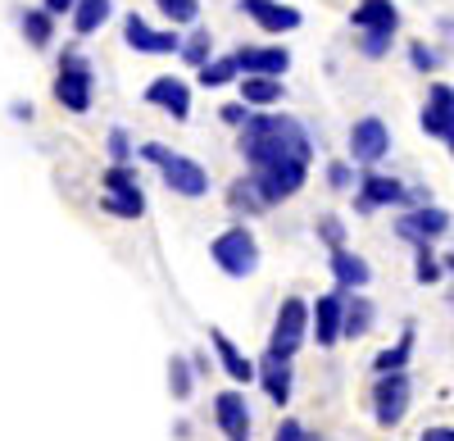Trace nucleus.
<instances>
[{
  "label": "nucleus",
  "mask_w": 454,
  "mask_h": 441,
  "mask_svg": "<svg viewBox=\"0 0 454 441\" xmlns=\"http://www.w3.org/2000/svg\"><path fill=\"white\" fill-rule=\"evenodd\" d=\"M241 73H263V78H282L291 68V51L286 46H241L237 51Z\"/></svg>",
  "instance_id": "a211bd4d"
},
{
  "label": "nucleus",
  "mask_w": 454,
  "mask_h": 441,
  "mask_svg": "<svg viewBox=\"0 0 454 441\" xmlns=\"http://www.w3.org/2000/svg\"><path fill=\"white\" fill-rule=\"evenodd\" d=\"M123 42L141 55H182V36L177 32H155L141 14H128L123 19Z\"/></svg>",
  "instance_id": "f8f14e48"
},
{
  "label": "nucleus",
  "mask_w": 454,
  "mask_h": 441,
  "mask_svg": "<svg viewBox=\"0 0 454 441\" xmlns=\"http://www.w3.org/2000/svg\"><path fill=\"white\" fill-rule=\"evenodd\" d=\"M309 177V160H282V164H263V169H250V182L259 187L263 205H282L291 201Z\"/></svg>",
  "instance_id": "423d86ee"
},
{
  "label": "nucleus",
  "mask_w": 454,
  "mask_h": 441,
  "mask_svg": "<svg viewBox=\"0 0 454 441\" xmlns=\"http://www.w3.org/2000/svg\"><path fill=\"white\" fill-rule=\"evenodd\" d=\"M273 441H318V437H314V432H309L305 423H295V419H286V423H282V428L273 432Z\"/></svg>",
  "instance_id": "ea45409f"
},
{
  "label": "nucleus",
  "mask_w": 454,
  "mask_h": 441,
  "mask_svg": "<svg viewBox=\"0 0 454 441\" xmlns=\"http://www.w3.org/2000/svg\"><path fill=\"white\" fill-rule=\"evenodd\" d=\"M209 255H214V264L227 273V278H250L259 269V241L250 228H227L209 241Z\"/></svg>",
  "instance_id": "7ed1b4c3"
},
{
  "label": "nucleus",
  "mask_w": 454,
  "mask_h": 441,
  "mask_svg": "<svg viewBox=\"0 0 454 441\" xmlns=\"http://www.w3.org/2000/svg\"><path fill=\"white\" fill-rule=\"evenodd\" d=\"M382 205H413V187H404L400 177H387V173H364L359 177V196H355V209L359 214H372Z\"/></svg>",
  "instance_id": "1a4fd4ad"
},
{
  "label": "nucleus",
  "mask_w": 454,
  "mask_h": 441,
  "mask_svg": "<svg viewBox=\"0 0 454 441\" xmlns=\"http://www.w3.org/2000/svg\"><path fill=\"white\" fill-rule=\"evenodd\" d=\"M145 100L155 105V109H164V114L177 119V123L192 119V87H186L182 78H173V73H164V78L150 83L145 87Z\"/></svg>",
  "instance_id": "ddd939ff"
},
{
  "label": "nucleus",
  "mask_w": 454,
  "mask_h": 441,
  "mask_svg": "<svg viewBox=\"0 0 454 441\" xmlns=\"http://www.w3.org/2000/svg\"><path fill=\"white\" fill-rule=\"evenodd\" d=\"M168 387H173L177 400L192 396V364H186V359H173V364H168Z\"/></svg>",
  "instance_id": "72a5a7b5"
},
{
  "label": "nucleus",
  "mask_w": 454,
  "mask_h": 441,
  "mask_svg": "<svg viewBox=\"0 0 454 441\" xmlns=\"http://www.w3.org/2000/svg\"><path fill=\"white\" fill-rule=\"evenodd\" d=\"M413 250H419V260H413V278H419V282H427V287H432V282L441 278V269H445V264H441L436 255H432V241H423V246H413Z\"/></svg>",
  "instance_id": "473e14b6"
},
{
  "label": "nucleus",
  "mask_w": 454,
  "mask_h": 441,
  "mask_svg": "<svg viewBox=\"0 0 454 441\" xmlns=\"http://www.w3.org/2000/svg\"><path fill=\"white\" fill-rule=\"evenodd\" d=\"M259 387H263V396L273 400V406H286L291 400V359L286 355H263L259 359Z\"/></svg>",
  "instance_id": "aec40b11"
},
{
  "label": "nucleus",
  "mask_w": 454,
  "mask_h": 441,
  "mask_svg": "<svg viewBox=\"0 0 454 441\" xmlns=\"http://www.w3.org/2000/svg\"><path fill=\"white\" fill-rule=\"evenodd\" d=\"M91 91H96V73L78 51H64L59 59V78H55V100L68 114H87L91 109Z\"/></svg>",
  "instance_id": "20e7f679"
},
{
  "label": "nucleus",
  "mask_w": 454,
  "mask_h": 441,
  "mask_svg": "<svg viewBox=\"0 0 454 441\" xmlns=\"http://www.w3.org/2000/svg\"><path fill=\"white\" fill-rule=\"evenodd\" d=\"M137 155H141L145 164L160 169V177H164L168 192H177V196H186V201H196V196L209 192V173H205V164H196L192 155H177V151H168V146H160V141H145Z\"/></svg>",
  "instance_id": "f03ea898"
},
{
  "label": "nucleus",
  "mask_w": 454,
  "mask_h": 441,
  "mask_svg": "<svg viewBox=\"0 0 454 441\" xmlns=\"http://www.w3.org/2000/svg\"><path fill=\"white\" fill-rule=\"evenodd\" d=\"M346 296L350 291L336 287L314 305V337H318V346H336L340 337H346Z\"/></svg>",
  "instance_id": "4468645a"
},
{
  "label": "nucleus",
  "mask_w": 454,
  "mask_h": 441,
  "mask_svg": "<svg viewBox=\"0 0 454 441\" xmlns=\"http://www.w3.org/2000/svg\"><path fill=\"white\" fill-rule=\"evenodd\" d=\"M109 10H114V0H78V5H73V32H78V36L100 32Z\"/></svg>",
  "instance_id": "b1692460"
},
{
  "label": "nucleus",
  "mask_w": 454,
  "mask_h": 441,
  "mask_svg": "<svg viewBox=\"0 0 454 441\" xmlns=\"http://www.w3.org/2000/svg\"><path fill=\"white\" fill-rule=\"evenodd\" d=\"M350 23L359 32H395L400 28V10H395V0H359Z\"/></svg>",
  "instance_id": "412c9836"
},
{
  "label": "nucleus",
  "mask_w": 454,
  "mask_h": 441,
  "mask_svg": "<svg viewBox=\"0 0 454 441\" xmlns=\"http://www.w3.org/2000/svg\"><path fill=\"white\" fill-rule=\"evenodd\" d=\"M282 96H286L282 78H263V73H246V83H241V100H250L254 109H263V105H278Z\"/></svg>",
  "instance_id": "5701e85b"
},
{
  "label": "nucleus",
  "mask_w": 454,
  "mask_h": 441,
  "mask_svg": "<svg viewBox=\"0 0 454 441\" xmlns=\"http://www.w3.org/2000/svg\"><path fill=\"white\" fill-rule=\"evenodd\" d=\"M332 278H336L340 291H364L368 278H372V269H368L364 255H350L346 246H340V250H332Z\"/></svg>",
  "instance_id": "4be33fe9"
},
{
  "label": "nucleus",
  "mask_w": 454,
  "mask_h": 441,
  "mask_svg": "<svg viewBox=\"0 0 454 441\" xmlns=\"http://www.w3.org/2000/svg\"><path fill=\"white\" fill-rule=\"evenodd\" d=\"M372 327V301L359 296V291H350L346 296V337H364Z\"/></svg>",
  "instance_id": "cd10ccee"
},
{
  "label": "nucleus",
  "mask_w": 454,
  "mask_h": 441,
  "mask_svg": "<svg viewBox=\"0 0 454 441\" xmlns=\"http://www.w3.org/2000/svg\"><path fill=\"white\" fill-rule=\"evenodd\" d=\"M182 59L192 64V68L209 64V59H214V36H209L205 28H200V32H192V36H186V42H182Z\"/></svg>",
  "instance_id": "c756f323"
},
{
  "label": "nucleus",
  "mask_w": 454,
  "mask_h": 441,
  "mask_svg": "<svg viewBox=\"0 0 454 441\" xmlns=\"http://www.w3.org/2000/svg\"><path fill=\"white\" fill-rule=\"evenodd\" d=\"M318 237H323L332 250H340V246H346V224H340V218H332V214H323V218H318Z\"/></svg>",
  "instance_id": "e433bc0d"
},
{
  "label": "nucleus",
  "mask_w": 454,
  "mask_h": 441,
  "mask_svg": "<svg viewBox=\"0 0 454 441\" xmlns=\"http://www.w3.org/2000/svg\"><path fill=\"white\" fill-rule=\"evenodd\" d=\"M209 342H214V355H218V364H223V374L232 378V382H254V378H259V364L246 359V355L232 346V337L223 333V327H209Z\"/></svg>",
  "instance_id": "6ab92c4d"
},
{
  "label": "nucleus",
  "mask_w": 454,
  "mask_h": 441,
  "mask_svg": "<svg viewBox=\"0 0 454 441\" xmlns=\"http://www.w3.org/2000/svg\"><path fill=\"white\" fill-rule=\"evenodd\" d=\"M100 187H105V201H100V205H105L114 218H141V214H145V196H141V187H137V173H132L128 164H114V169H105Z\"/></svg>",
  "instance_id": "0eeeda50"
},
{
  "label": "nucleus",
  "mask_w": 454,
  "mask_h": 441,
  "mask_svg": "<svg viewBox=\"0 0 454 441\" xmlns=\"http://www.w3.org/2000/svg\"><path fill=\"white\" fill-rule=\"evenodd\" d=\"M327 187H332V192H350V187H355V169H350L346 160H332V164H327Z\"/></svg>",
  "instance_id": "c9c22d12"
},
{
  "label": "nucleus",
  "mask_w": 454,
  "mask_h": 441,
  "mask_svg": "<svg viewBox=\"0 0 454 441\" xmlns=\"http://www.w3.org/2000/svg\"><path fill=\"white\" fill-rule=\"evenodd\" d=\"M445 141H450V155H454V132H450V137H445Z\"/></svg>",
  "instance_id": "c03bdc74"
},
{
  "label": "nucleus",
  "mask_w": 454,
  "mask_h": 441,
  "mask_svg": "<svg viewBox=\"0 0 454 441\" xmlns=\"http://www.w3.org/2000/svg\"><path fill=\"white\" fill-rule=\"evenodd\" d=\"M23 36H27L36 51L51 46V36H55V14H51L46 5H42V10H27V14H23Z\"/></svg>",
  "instance_id": "bb28decb"
},
{
  "label": "nucleus",
  "mask_w": 454,
  "mask_h": 441,
  "mask_svg": "<svg viewBox=\"0 0 454 441\" xmlns=\"http://www.w3.org/2000/svg\"><path fill=\"white\" fill-rule=\"evenodd\" d=\"M314 333V310L300 301V296H286L278 319H273V333H269V350L273 355H286L295 359V350L305 346V337Z\"/></svg>",
  "instance_id": "39448f33"
},
{
  "label": "nucleus",
  "mask_w": 454,
  "mask_h": 441,
  "mask_svg": "<svg viewBox=\"0 0 454 441\" xmlns=\"http://www.w3.org/2000/svg\"><path fill=\"white\" fill-rule=\"evenodd\" d=\"M237 146L250 169L282 164V160H314V137L291 114H250Z\"/></svg>",
  "instance_id": "f257e3e1"
},
{
  "label": "nucleus",
  "mask_w": 454,
  "mask_h": 441,
  "mask_svg": "<svg viewBox=\"0 0 454 441\" xmlns=\"http://www.w3.org/2000/svg\"><path fill=\"white\" fill-rule=\"evenodd\" d=\"M155 5H160V14H164L173 28L196 23V14H200V0H155Z\"/></svg>",
  "instance_id": "7c9ffc66"
},
{
  "label": "nucleus",
  "mask_w": 454,
  "mask_h": 441,
  "mask_svg": "<svg viewBox=\"0 0 454 441\" xmlns=\"http://www.w3.org/2000/svg\"><path fill=\"white\" fill-rule=\"evenodd\" d=\"M227 205H232L237 214H263L269 205H263V196H259V187L250 177H237L232 187H227Z\"/></svg>",
  "instance_id": "a878e982"
},
{
  "label": "nucleus",
  "mask_w": 454,
  "mask_h": 441,
  "mask_svg": "<svg viewBox=\"0 0 454 441\" xmlns=\"http://www.w3.org/2000/svg\"><path fill=\"white\" fill-rule=\"evenodd\" d=\"M196 73H200V87H227V83H237L241 64H237V55H223V59H209V64H200Z\"/></svg>",
  "instance_id": "c85d7f7f"
},
{
  "label": "nucleus",
  "mask_w": 454,
  "mask_h": 441,
  "mask_svg": "<svg viewBox=\"0 0 454 441\" xmlns=\"http://www.w3.org/2000/svg\"><path fill=\"white\" fill-rule=\"evenodd\" d=\"M409 396H413V387H409L404 369L400 374H377V387H372V414H377V423H382V428H400L404 414H409Z\"/></svg>",
  "instance_id": "6e6552de"
},
{
  "label": "nucleus",
  "mask_w": 454,
  "mask_h": 441,
  "mask_svg": "<svg viewBox=\"0 0 454 441\" xmlns=\"http://www.w3.org/2000/svg\"><path fill=\"white\" fill-rule=\"evenodd\" d=\"M419 123H423L427 137H450L454 132V87H445V83L427 87V105H423Z\"/></svg>",
  "instance_id": "dca6fc26"
},
{
  "label": "nucleus",
  "mask_w": 454,
  "mask_h": 441,
  "mask_svg": "<svg viewBox=\"0 0 454 441\" xmlns=\"http://www.w3.org/2000/svg\"><path fill=\"white\" fill-rule=\"evenodd\" d=\"M409 64L419 68V73H432V68H436L441 59H436V51H427L423 42H413V46H409Z\"/></svg>",
  "instance_id": "58836bf2"
},
{
  "label": "nucleus",
  "mask_w": 454,
  "mask_h": 441,
  "mask_svg": "<svg viewBox=\"0 0 454 441\" xmlns=\"http://www.w3.org/2000/svg\"><path fill=\"white\" fill-rule=\"evenodd\" d=\"M445 269H450V273H454V255H445Z\"/></svg>",
  "instance_id": "37998d69"
},
{
  "label": "nucleus",
  "mask_w": 454,
  "mask_h": 441,
  "mask_svg": "<svg viewBox=\"0 0 454 441\" xmlns=\"http://www.w3.org/2000/svg\"><path fill=\"white\" fill-rule=\"evenodd\" d=\"M237 10L246 19H254L263 32H295L300 28V10L282 5V0H237Z\"/></svg>",
  "instance_id": "2eb2a0df"
},
{
  "label": "nucleus",
  "mask_w": 454,
  "mask_h": 441,
  "mask_svg": "<svg viewBox=\"0 0 454 441\" xmlns=\"http://www.w3.org/2000/svg\"><path fill=\"white\" fill-rule=\"evenodd\" d=\"M218 114H223V123H232V128H246V123H250V114H254V105H250V100H241V105H223Z\"/></svg>",
  "instance_id": "4c0bfd02"
},
{
  "label": "nucleus",
  "mask_w": 454,
  "mask_h": 441,
  "mask_svg": "<svg viewBox=\"0 0 454 441\" xmlns=\"http://www.w3.org/2000/svg\"><path fill=\"white\" fill-rule=\"evenodd\" d=\"M73 5H78V0H46V10L59 19V14H73Z\"/></svg>",
  "instance_id": "79ce46f5"
},
{
  "label": "nucleus",
  "mask_w": 454,
  "mask_h": 441,
  "mask_svg": "<svg viewBox=\"0 0 454 441\" xmlns=\"http://www.w3.org/2000/svg\"><path fill=\"white\" fill-rule=\"evenodd\" d=\"M391 42H395V32H359L355 36V46H359L364 59H382L391 51Z\"/></svg>",
  "instance_id": "2f4dec72"
},
{
  "label": "nucleus",
  "mask_w": 454,
  "mask_h": 441,
  "mask_svg": "<svg viewBox=\"0 0 454 441\" xmlns=\"http://www.w3.org/2000/svg\"><path fill=\"white\" fill-rule=\"evenodd\" d=\"M105 151H109V160H114V164H128V160H132V141H128V132H123V128H109Z\"/></svg>",
  "instance_id": "f704fd0d"
},
{
  "label": "nucleus",
  "mask_w": 454,
  "mask_h": 441,
  "mask_svg": "<svg viewBox=\"0 0 454 441\" xmlns=\"http://www.w3.org/2000/svg\"><path fill=\"white\" fill-rule=\"evenodd\" d=\"M387 151H391V128L377 114L355 119V128H350V160L355 164H377Z\"/></svg>",
  "instance_id": "9d476101"
},
{
  "label": "nucleus",
  "mask_w": 454,
  "mask_h": 441,
  "mask_svg": "<svg viewBox=\"0 0 454 441\" xmlns=\"http://www.w3.org/2000/svg\"><path fill=\"white\" fill-rule=\"evenodd\" d=\"M214 419L227 441H250V410L241 391H218L214 396Z\"/></svg>",
  "instance_id": "f3484780"
},
{
  "label": "nucleus",
  "mask_w": 454,
  "mask_h": 441,
  "mask_svg": "<svg viewBox=\"0 0 454 441\" xmlns=\"http://www.w3.org/2000/svg\"><path fill=\"white\" fill-rule=\"evenodd\" d=\"M395 232H400L404 241H413V246L436 241V237H445V232H450V214H445V209H436L432 201H427V205H413L404 218H395Z\"/></svg>",
  "instance_id": "9b49d317"
},
{
  "label": "nucleus",
  "mask_w": 454,
  "mask_h": 441,
  "mask_svg": "<svg viewBox=\"0 0 454 441\" xmlns=\"http://www.w3.org/2000/svg\"><path fill=\"white\" fill-rule=\"evenodd\" d=\"M419 441H454V428H427Z\"/></svg>",
  "instance_id": "a19ab883"
},
{
  "label": "nucleus",
  "mask_w": 454,
  "mask_h": 441,
  "mask_svg": "<svg viewBox=\"0 0 454 441\" xmlns=\"http://www.w3.org/2000/svg\"><path fill=\"white\" fill-rule=\"evenodd\" d=\"M409 355H413V327H404L400 342H395V346H387L382 355L372 359V369H377V374H400L404 364H409Z\"/></svg>",
  "instance_id": "393cba45"
}]
</instances>
